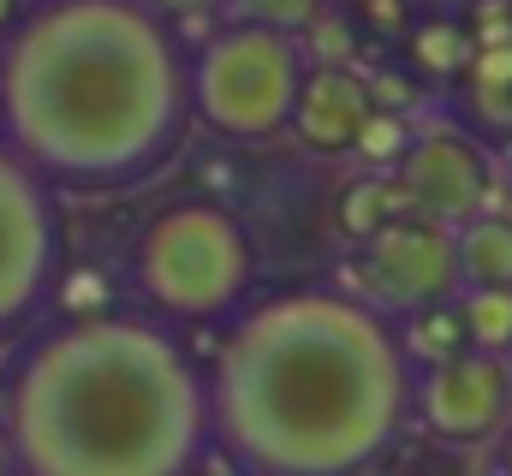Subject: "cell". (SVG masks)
<instances>
[{
	"instance_id": "cell-1",
	"label": "cell",
	"mask_w": 512,
	"mask_h": 476,
	"mask_svg": "<svg viewBox=\"0 0 512 476\" xmlns=\"http://www.w3.org/2000/svg\"><path fill=\"white\" fill-rule=\"evenodd\" d=\"M203 375L215 453L239 476H370L417 417L399 322L328 280L256 292Z\"/></svg>"
},
{
	"instance_id": "cell-2",
	"label": "cell",
	"mask_w": 512,
	"mask_h": 476,
	"mask_svg": "<svg viewBox=\"0 0 512 476\" xmlns=\"http://www.w3.org/2000/svg\"><path fill=\"white\" fill-rule=\"evenodd\" d=\"M191 125V48L143 0H30L0 36V143L54 191H137Z\"/></svg>"
},
{
	"instance_id": "cell-3",
	"label": "cell",
	"mask_w": 512,
	"mask_h": 476,
	"mask_svg": "<svg viewBox=\"0 0 512 476\" xmlns=\"http://www.w3.org/2000/svg\"><path fill=\"white\" fill-rule=\"evenodd\" d=\"M18 476H197L215 453L209 375L143 310L36 328L6 369Z\"/></svg>"
},
{
	"instance_id": "cell-4",
	"label": "cell",
	"mask_w": 512,
	"mask_h": 476,
	"mask_svg": "<svg viewBox=\"0 0 512 476\" xmlns=\"http://www.w3.org/2000/svg\"><path fill=\"white\" fill-rule=\"evenodd\" d=\"M262 250L245 215L221 197H173L131 238V292L161 328L233 322L256 298Z\"/></svg>"
},
{
	"instance_id": "cell-5",
	"label": "cell",
	"mask_w": 512,
	"mask_h": 476,
	"mask_svg": "<svg viewBox=\"0 0 512 476\" xmlns=\"http://www.w3.org/2000/svg\"><path fill=\"white\" fill-rule=\"evenodd\" d=\"M310 54L292 30L268 24H221L191 42V119L221 143H274L292 131Z\"/></svg>"
},
{
	"instance_id": "cell-6",
	"label": "cell",
	"mask_w": 512,
	"mask_h": 476,
	"mask_svg": "<svg viewBox=\"0 0 512 476\" xmlns=\"http://www.w3.org/2000/svg\"><path fill=\"white\" fill-rule=\"evenodd\" d=\"M60 280L54 185L0 143V352L24 346Z\"/></svg>"
},
{
	"instance_id": "cell-7",
	"label": "cell",
	"mask_w": 512,
	"mask_h": 476,
	"mask_svg": "<svg viewBox=\"0 0 512 476\" xmlns=\"http://www.w3.org/2000/svg\"><path fill=\"white\" fill-rule=\"evenodd\" d=\"M352 292L376 304L387 322H405L429 304H447L465 292L459 280V233L429 215H399L370 244L352 250Z\"/></svg>"
},
{
	"instance_id": "cell-8",
	"label": "cell",
	"mask_w": 512,
	"mask_h": 476,
	"mask_svg": "<svg viewBox=\"0 0 512 476\" xmlns=\"http://www.w3.org/2000/svg\"><path fill=\"white\" fill-rule=\"evenodd\" d=\"M417 423L441 447H495L512 429V357L459 352L417 369Z\"/></svg>"
},
{
	"instance_id": "cell-9",
	"label": "cell",
	"mask_w": 512,
	"mask_h": 476,
	"mask_svg": "<svg viewBox=\"0 0 512 476\" xmlns=\"http://www.w3.org/2000/svg\"><path fill=\"white\" fill-rule=\"evenodd\" d=\"M393 179H399L405 209L429 215L441 227H465L489 203V155H483L477 137H465L453 125L417 131V143L405 149V161H399Z\"/></svg>"
},
{
	"instance_id": "cell-10",
	"label": "cell",
	"mask_w": 512,
	"mask_h": 476,
	"mask_svg": "<svg viewBox=\"0 0 512 476\" xmlns=\"http://www.w3.org/2000/svg\"><path fill=\"white\" fill-rule=\"evenodd\" d=\"M376 114V90L364 72H352L346 60H316L304 72L298 108H292V137L316 155V161H340L358 149L364 125Z\"/></svg>"
},
{
	"instance_id": "cell-11",
	"label": "cell",
	"mask_w": 512,
	"mask_h": 476,
	"mask_svg": "<svg viewBox=\"0 0 512 476\" xmlns=\"http://www.w3.org/2000/svg\"><path fill=\"white\" fill-rule=\"evenodd\" d=\"M471 54H477V30L465 12H417L405 24V60H411V72H423L435 84L465 78Z\"/></svg>"
},
{
	"instance_id": "cell-12",
	"label": "cell",
	"mask_w": 512,
	"mask_h": 476,
	"mask_svg": "<svg viewBox=\"0 0 512 476\" xmlns=\"http://www.w3.org/2000/svg\"><path fill=\"white\" fill-rule=\"evenodd\" d=\"M399 215H405V197H399V179H393V173H358V179H346L340 197H334V233L346 238L352 250L370 244V238L382 233L387 221H399Z\"/></svg>"
},
{
	"instance_id": "cell-13",
	"label": "cell",
	"mask_w": 512,
	"mask_h": 476,
	"mask_svg": "<svg viewBox=\"0 0 512 476\" xmlns=\"http://www.w3.org/2000/svg\"><path fill=\"white\" fill-rule=\"evenodd\" d=\"M459 233V280L465 286H512V221L507 215H477Z\"/></svg>"
},
{
	"instance_id": "cell-14",
	"label": "cell",
	"mask_w": 512,
	"mask_h": 476,
	"mask_svg": "<svg viewBox=\"0 0 512 476\" xmlns=\"http://www.w3.org/2000/svg\"><path fill=\"white\" fill-rule=\"evenodd\" d=\"M399 340H405L411 369H435V363H447V357L471 352V340H465V316H459V298L405 316V322H399Z\"/></svg>"
},
{
	"instance_id": "cell-15",
	"label": "cell",
	"mask_w": 512,
	"mask_h": 476,
	"mask_svg": "<svg viewBox=\"0 0 512 476\" xmlns=\"http://www.w3.org/2000/svg\"><path fill=\"white\" fill-rule=\"evenodd\" d=\"M465 90L477 114L512 119V30L507 36H477V54L465 66Z\"/></svg>"
},
{
	"instance_id": "cell-16",
	"label": "cell",
	"mask_w": 512,
	"mask_h": 476,
	"mask_svg": "<svg viewBox=\"0 0 512 476\" xmlns=\"http://www.w3.org/2000/svg\"><path fill=\"white\" fill-rule=\"evenodd\" d=\"M459 316H465L471 352L512 357V286H465L459 292Z\"/></svg>"
},
{
	"instance_id": "cell-17",
	"label": "cell",
	"mask_w": 512,
	"mask_h": 476,
	"mask_svg": "<svg viewBox=\"0 0 512 476\" xmlns=\"http://www.w3.org/2000/svg\"><path fill=\"white\" fill-rule=\"evenodd\" d=\"M411 143H417L411 119L399 114V108H376L370 125H364V137H358V149H352V161L364 173H399V161H405Z\"/></svg>"
},
{
	"instance_id": "cell-18",
	"label": "cell",
	"mask_w": 512,
	"mask_h": 476,
	"mask_svg": "<svg viewBox=\"0 0 512 476\" xmlns=\"http://www.w3.org/2000/svg\"><path fill=\"white\" fill-rule=\"evenodd\" d=\"M54 322H90V316H114V280L102 268H72L54 280V298H48Z\"/></svg>"
},
{
	"instance_id": "cell-19",
	"label": "cell",
	"mask_w": 512,
	"mask_h": 476,
	"mask_svg": "<svg viewBox=\"0 0 512 476\" xmlns=\"http://www.w3.org/2000/svg\"><path fill=\"white\" fill-rule=\"evenodd\" d=\"M233 6V18H245V24H268V30H304V24H316V12H322V0H227Z\"/></svg>"
},
{
	"instance_id": "cell-20",
	"label": "cell",
	"mask_w": 512,
	"mask_h": 476,
	"mask_svg": "<svg viewBox=\"0 0 512 476\" xmlns=\"http://www.w3.org/2000/svg\"><path fill=\"white\" fill-rule=\"evenodd\" d=\"M155 18H167L173 30L179 24H197V18H215V12H227V0H143Z\"/></svg>"
},
{
	"instance_id": "cell-21",
	"label": "cell",
	"mask_w": 512,
	"mask_h": 476,
	"mask_svg": "<svg viewBox=\"0 0 512 476\" xmlns=\"http://www.w3.org/2000/svg\"><path fill=\"white\" fill-rule=\"evenodd\" d=\"M24 6H30V0H0V36H6V30L24 18Z\"/></svg>"
},
{
	"instance_id": "cell-22",
	"label": "cell",
	"mask_w": 512,
	"mask_h": 476,
	"mask_svg": "<svg viewBox=\"0 0 512 476\" xmlns=\"http://www.w3.org/2000/svg\"><path fill=\"white\" fill-rule=\"evenodd\" d=\"M411 6H417V12H459L465 0H411Z\"/></svg>"
},
{
	"instance_id": "cell-23",
	"label": "cell",
	"mask_w": 512,
	"mask_h": 476,
	"mask_svg": "<svg viewBox=\"0 0 512 476\" xmlns=\"http://www.w3.org/2000/svg\"><path fill=\"white\" fill-rule=\"evenodd\" d=\"M495 453H501V476H512V429L495 441Z\"/></svg>"
},
{
	"instance_id": "cell-24",
	"label": "cell",
	"mask_w": 512,
	"mask_h": 476,
	"mask_svg": "<svg viewBox=\"0 0 512 476\" xmlns=\"http://www.w3.org/2000/svg\"><path fill=\"white\" fill-rule=\"evenodd\" d=\"M0 476H18V465H12V447H6V435H0Z\"/></svg>"
},
{
	"instance_id": "cell-25",
	"label": "cell",
	"mask_w": 512,
	"mask_h": 476,
	"mask_svg": "<svg viewBox=\"0 0 512 476\" xmlns=\"http://www.w3.org/2000/svg\"><path fill=\"white\" fill-rule=\"evenodd\" d=\"M0 423H6V375H0Z\"/></svg>"
}]
</instances>
